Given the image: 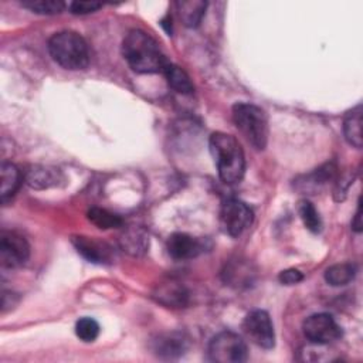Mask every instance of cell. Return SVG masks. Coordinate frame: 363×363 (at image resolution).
Wrapping results in <instances>:
<instances>
[{"label":"cell","instance_id":"cell-23","mask_svg":"<svg viewBox=\"0 0 363 363\" xmlns=\"http://www.w3.org/2000/svg\"><path fill=\"white\" fill-rule=\"evenodd\" d=\"M88 220L96 225L101 230H108V228H116L122 225V218L105 208L101 207H92L86 213Z\"/></svg>","mask_w":363,"mask_h":363},{"label":"cell","instance_id":"cell-13","mask_svg":"<svg viewBox=\"0 0 363 363\" xmlns=\"http://www.w3.org/2000/svg\"><path fill=\"white\" fill-rule=\"evenodd\" d=\"M153 296L157 302L169 308H183L187 303L189 292L186 288L176 281H166L157 285Z\"/></svg>","mask_w":363,"mask_h":363},{"label":"cell","instance_id":"cell-15","mask_svg":"<svg viewBox=\"0 0 363 363\" xmlns=\"http://www.w3.org/2000/svg\"><path fill=\"white\" fill-rule=\"evenodd\" d=\"M119 247L122 251L133 257H140L146 252L149 247V237L143 228L128 227L119 235Z\"/></svg>","mask_w":363,"mask_h":363},{"label":"cell","instance_id":"cell-25","mask_svg":"<svg viewBox=\"0 0 363 363\" xmlns=\"http://www.w3.org/2000/svg\"><path fill=\"white\" fill-rule=\"evenodd\" d=\"M21 4L38 14H58L65 7L61 0H26Z\"/></svg>","mask_w":363,"mask_h":363},{"label":"cell","instance_id":"cell-12","mask_svg":"<svg viewBox=\"0 0 363 363\" xmlns=\"http://www.w3.org/2000/svg\"><path fill=\"white\" fill-rule=\"evenodd\" d=\"M336 176V166L335 163H326L312 173H308L295 182V187L302 193H316L328 186Z\"/></svg>","mask_w":363,"mask_h":363},{"label":"cell","instance_id":"cell-28","mask_svg":"<svg viewBox=\"0 0 363 363\" xmlns=\"http://www.w3.org/2000/svg\"><path fill=\"white\" fill-rule=\"evenodd\" d=\"M279 282L281 284H285V285H295L298 282H301L303 279V275L301 271L295 269V268H289V269H285L279 274L278 277Z\"/></svg>","mask_w":363,"mask_h":363},{"label":"cell","instance_id":"cell-7","mask_svg":"<svg viewBox=\"0 0 363 363\" xmlns=\"http://www.w3.org/2000/svg\"><path fill=\"white\" fill-rule=\"evenodd\" d=\"M303 335L315 345H328L342 337V328L329 313H315L303 322Z\"/></svg>","mask_w":363,"mask_h":363},{"label":"cell","instance_id":"cell-14","mask_svg":"<svg viewBox=\"0 0 363 363\" xmlns=\"http://www.w3.org/2000/svg\"><path fill=\"white\" fill-rule=\"evenodd\" d=\"M187 349V340L182 333L173 332L157 336L153 340V350L159 357L164 359H174L182 356Z\"/></svg>","mask_w":363,"mask_h":363},{"label":"cell","instance_id":"cell-20","mask_svg":"<svg viewBox=\"0 0 363 363\" xmlns=\"http://www.w3.org/2000/svg\"><path fill=\"white\" fill-rule=\"evenodd\" d=\"M343 133L346 140L360 149L363 143V136H362V105H357L352 111H349L345 116L343 121Z\"/></svg>","mask_w":363,"mask_h":363},{"label":"cell","instance_id":"cell-21","mask_svg":"<svg viewBox=\"0 0 363 363\" xmlns=\"http://www.w3.org/2000/svg\"><path fill=\"white\" fill-rule=\"evenodd\" d=\"M163 74L166 77V81L169 84V86L172 89H174L176 92L179 94H183V95H190L193 94L194 91V85L190 79V77L187 75V72L184 69H182L180 67L169 62L164 69H163Z\"/></svg>","mask_w":363,"mask_h":363},{"label":"cell","instance_id":"cell-8","mask_svg":"<svg viewBox=\"0 0 363 363\" xmlns=\"http://www.w3.org/2000/svg\"><path fill=\"white\" fill-rule=\"evenodd\" d=\"M242 329L247 337L262 349H271L275 345V332L268 312L255 309L250 312L244 322Z\"/></svg>","mask_w":363,"mask_h":363},{"label":"cell","instance_id":"cell-11","mask_svg":"<svg viewBox=\"0 0 363 363\" xmlns=\"http://www.w3.org/2000/svg\"><path fill=\"white\" fill-rule=\"evenodd\" d=\"M204 250L201 240L186 234L174 233L167 240V252L174 259H190L197 257Z\"/></svg>","mask_w":363,"mask_h":363},{"label":"cell","instance_id":"cell-27","mask_svg":"<svg viewBox=\"0 0 363 363\" xmlns=\"http://www.w3.org/2000/svg\"><path fill=\"white\" fill-rule=\"evenodd\" d=\"M101 7H102V3H98V1H72L69 4V10L74 14L94 13L95 10H98Z\"/></svg>","mask_w":363,"mask_h":363},{"label":"cell","instance_id":"cell-9","mask_svg":"<svg viewBox=\"0 0 363 363\" xmlns=\"http://www.w3.org/2000/svg\"><path fill=\"white\" fill-rule=\"evenodd\" d=\"M30 255L27 240L17 231H1L0 234V265L3 268H17Z\"/></svg>","mask_w":363,"mask_h":363},{"label":"cell","instance_id":"cell-17","mask_svg":"<svg viewBox=\"0 0 363 363\" xmlns=\"http://www.w3.org/2000/svg\"><path fill=\"white\" fill-rule=\"evenodd\" d=\"M60 180H62L61 173L55 169L45 166H33L26 173V182L33 189H47L51 186H57Z\"/></svg>","mask_w":363,"mask_h":363},{"label":"cell","instance_id":"cell-10","mask_svg":"<svg viewBox=\"0 0 363 363\" xmlns=\"http://www.w3.org/2000/svg\"><path fill=\"white\" fill-rule=\"evenodd\" d=\"M72 244L85 259L94 264H111L115 258L112 247L95 237L75 235L72 237Z\"/></svg>","mask_w":363,"mask_h":363},{"label":"cell","instance_id":"cell-16","mask_svg":"<svg viewBox=\"0 0 363 363\" xmlns=\"http://www.w3.org/2000/svg\"><path fill=\"white\" fill-rule=\"evenodd\" d=\"M223 275H224V281L228 285L241 288V286H248L254 281L255 272L252 271L251 264L242 259H235L225 264Z\"/></svg>","mask_w":363,"mask_h":363},{"label":"cell","instance_id":"cell-19","mask_svg":"<svg viewBox=\"0 0 363 363\" xmlns=\"http://www.w3.org/2000/svg\"><path fill=\"white\" fill-rule=\"evenodd\" d=\"M180 20L186 27H197L201 23L207 3L201 0H184L176 3Z\"/></svg>","mask_w":363,"mask_h":363},{"label":"cell","instance_id":"cell-24","mask_svg":"<svg viewBox=\"0 0 363 363\" xmlns=\"http://www.w3.org/2000/svg\"><path fill=\"white\" fill-rule=\"evenodd\" d=\"M298 211L299 216L305 224V227L312 231V233H319L322 228V221L319 217V213L316 211V208L313 207V204L308 200H302L299 201L298 206Z\"/></svg>","mask_w":363,"mask_h":363},{"label":"cell","instance_id":"cell-4","mask_svg":"<svg viewBox=\"0 0 363 363\" xmlns=\"http://www.w3.org/2000/svg\"><path fill=\"white\" fill-rule=\"evenodd\" d=\"M233 122L254 149H265L268 142V118L264 109L254 104L237 102L233 106Z\"/></svg>","mask_w":363,"mask_h":363},{"label":"cell","instance_id":"cell-1","mask_svg":"<svg viewBox=\"0 0 363 363\" xmlns=\"http://www.w3.org/2000/svg\"><path fill=\"white\" fill-rule=\"evenodd\" d=\"M122 55L128 65L140 74L163 72L169 64L159 43L142 30H130L122 41Z\"/></svg>","mask_w":363,"mask_h":363},{"label":"cell","instance_id":"cell-26","mask_svg":"<svg viewBox=\"0 0 363 363\" xmlns=\"http://www.w3.org/2000/svg\"><path fill=\"white\" fill-rule=\"evenodd\" d=\"M75 333L84 342H94L99 335V325L92 318H81L75 323Z\"/></svg>","mask_w":363,"mask_h":363},{"label":"cell","instance_id":"cell-6","mask_svg":"<svg viewBox=\"0 0 363 363\" xmlns=\"http://www.w3.org/2000/svg\"><path fill=\"white\" fill-rule=\"evenodd\" d=\"M254 220L252 210L238 199H227L220 210V223L231 237L241 235Z\"/></svg>","mask_w":363,"mask_h":363},{"label":"cell","instance_id":"cell-5","mask_svg":"<svg viewBox=\"0 0 363 363\" xmlns=\"http://www.w3.org/2000/svg\"><path fill=\"white\" fill-rule=\"evenodd\" d=\"M247 345L241 336L224 330L217 333L208 345V357L217 363H240L247 359Z\"/></svg>","mask_w":363,"mask_h":363},{"label":"cell","instance_id":"cell-18","mask_svg":"<svg viewBox=\"0 0 363 363\" xmlns=\"http://www.w3.org/2000/svg\"><path fill=\"white\" fill-rule=\"evenodd\" d=\"M0 174H1L0 196H1V201H6L7 199L13 197L16 194V191L18 190V187L23 182V174L16 164L7 163V162L1 163Z\"/></svg>","mask_w":363,"mask_h":363},{"label":"cell","instance_id":"cell-3","mask_svg":"<svg viewBox=\"0 0 363 363\" xmlns=\"http://www.w3.org/2000/svg\"><path fill=\"white\" fill-rule=\"evenodd\" d=\"M48 51L58 65L71 71L86 68L91 60L86 41L75 31L55 33L48 41Z\"/></svg>","mask_w":363,"mask_h":363},{"label":"cell","instance_id":"cell-2","mask_svg":"<svg viewBox=\"0 0 363 363\" xmlns=\"http://www.w3.org/2000/svg\"><path fill=\"white\" fill-rule=\"evenodd\" d=\"M218 176L227 184L240 183L245 173V156L238 140L224 132H216L208 140Z\"/></svg>","mask_w":363,"mask_h":363},{"label":"cell","instance_id":"cell-29","mask_svg":"<svg viewBox=\"0 0 363 363\" xmlns=\"http://www.w3.org/2000/svg\"><path fill=\"white\" fill-rule=\"evenodd\" d=\"M352 227L354 228V231H360L362 230V223H360V206L357 207V211H356V216H354V221L352 223Z\"/></svg>","mask_w":363,"mask_h":363},{"label":"cell","instance_id":"cell-22","mask_svg":"<svg viewBox=\"0 0 363 363\" xmlns=\"http://www.w3.org/2000/svg\"><path fill=\"white\" fill-rule=\"evenodd\" d=\"M356 275V267L350 262L335 264L329 267L325 272V279L332 286H342L349 284Z\"/></svg>","mask_w":363,"mask_h":363}]
</instances>
